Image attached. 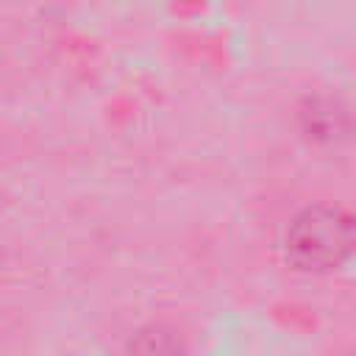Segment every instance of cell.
<instances>
[{"mask_svg":"<svg viewBox=\"0 0 356 356\" xmlns=\"http://www.w3.org/2000/svg\"><path fill=\"white\" fill-rule=\"evenodd\" d=\"M353 248V220L339 206H309L286 228V261L303 273L337 270Z\"/></svg>","mask_w":356,"mask_h":356,"instance_id":"1","label":"cell"},{"mask_svg":"<svg viewBox=\"0 0 356 356\" xmlns=\"http://www.w3.org/2000/svg\"><path fill=\"white\" fill-rule=\"evenodd\" d=\"M300 134L314 145H337L348 136V111L337 97L314 95L298 108Z\"/></svg>","mask_w":356,"mask_h":356,"instance_id":"2","label":"cell"},{"mask_svg":"<svg viewBox=\"0 0 356 356\" xmlns=\"http://www.w3.org/2000/svg\"><path fill=\"white\" fill-rule=\"evenodd\" d=\"M128 356H186V342L172 325L147 323L131 334Z\"/></svg>","mask_w":356,"mask_h":356,"instance_id":"3","label":"cell"}]
</instances>
